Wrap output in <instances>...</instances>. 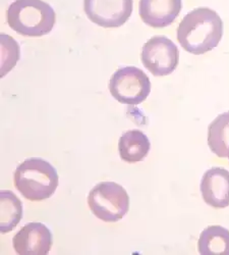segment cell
<instances>
[{
    "mask_svg": "<svg viewBox=\"0 0 229 255\" xmlns=\"http://www.w3.org/2000/svg\"><path fill=\"white\" fill-rule=\"evenodd\" d=\"M223 36V22L219 14L208 7L190 11L177 28V40L187 52L201 55L216 48Z\"/></svg>",
    "mask_w": 229,
    "mask_h": 255,
    "instance_id": "obj_1",
    "label": "cell"
},
{
    "mask_svg": "<svg viewBox=\"0 0 229 255\" xmlns=\"http://www.w3.org/2000/svg\"><path fill=\"white\" fill-rule=\"evenodd\" d=\"M58 183L55 167L43 158H29L20 163L14 172L15 188L31 201L50 198L55 193Z\"/></svg>",
    "mask_w": 229,
    "mask_h": 255,
    "instance_id": "obj_2",
    "label": "cell"
},
{
    "mask_svg": "<svg viewBox=\"0 0 229 255\" xmlns=\"http://www.w3.org/2000/svg\"><path fill=\"white\" fill-rule=\"evenodd\" d=\"M9 27L17 34L41 37L49 34L56 22L53 7L43 0H15L6 12Z\"/></svg>",
    "mask_w": 229,
    "mask_h": 255,
    "instance_id": "obj_3",
    "label": "cell"
},
{
    "mask_svg": "<svg viewBox=\"0 0 229 255\" xmlns=\"http://www.w3.org/2000/svg\"><path fill=\"white\" fill-rule=\"evenodd\" d=\"M88 204L92 214L100 221L115 223L129 212L130 196L119 184L102 182L90 191Z\"/></svg>",
    "mask_w": 229,
    "mask_h": 255,
    "instance_id": "obj_4",
    "label": "cell"
},
{
    "mask_svg": "<svg viewBox=\"0 0 229 255\" xmlns=\"http://www.w3.org/2000/svg\"><path fill=\"white\" fill-rule=\"evenodd\" d=\"M109 91L122 104L138 105L148 98L151 82L142 70L136 67H124L112 75Z\"/></svg>",
    "mask_w": 229,
    "mask_h": 255,
    "instance_id": "obj_5",
    "label": "cell"
},
{
    "mask_svg": "<svg viewBox=\"0 0 229 255\" xmlns=\"http://www.w3.org/2000/svg\"><path fill=\"white\" fill-rule=\"evenodd\" d=\"M141 59L144 67L154 76H168L178 66L179 51L169 38L154 36L144 44Z\"/></svg>",
    "mask_w": 229,
    "mask_h": 255,
    "instance_id": "obj_6",
    "label": "cell"
},
{
    "mask_svg": "<svg viewBox=\"0 0 229 255\" xmlns=\"http://www.w3.org/2000/svg\"><path fill=\"white\" fill-rule=\"evenodd\" d=\"M84 10L92 23L103 28H118L133 13V0H84Z\"/></svg>",
    "mask_w": 229,
    "mask_h": 255,
    "instance_id": "obj_7",
    "label": "cell"
},
{
    "mask_svg": "<svg viewBox=\"0 0 229 255\" xmlns=\"http://www.w3.org/2000/svg\"><path fill=\"white\" fill-rule=\"evenodd\" d=\"M52 243V233L42 223L25 225L12 239L13 248L19 255H47Z\"/></svg>",
    "mask_w": 229,
    "mask_h": 255,
    "instance_id": "obj_8",
    "label": "cell"
},
{
    "mask_svg": "<svg viewBox=\"0 0 229 255\" xmlns=\"http://www.w3.org/2000/svg\"><path fill=\"white\" fill-rule=\"evenodd\" d=\"M182 8L181 0H140L139 13L143 22L152 28L170 26Z\"/></svg>",
    "mask_w": 229,
    "mask_h": 255,
    "instance_id": "obj_9",
    "label": "cell"
},
{
    "mask_svg": "<svg viewBox=\"0 0 229 255\" xmlns=\"http://www.w3.org/2000/svg\"><path fill=\"white\" fill-rule=\"evenodd\" d=\"M201 193L206 204L214 208L229 206V172L222 167H212L204 174Z\"/></svg>",
    "mask_w": 229,
    "mask_h": 255,
    "instance_id": "obj_10",
    "label": "cell"
},
{
    "mask_svg": "<svg viewBox=\"0 0 229 255\" xmlns=\"http://www.w3.org/2000/svg\"><path fill=\"white\" fill-rule=\"evenodd\" d=\"M151 149V143L147 135L140 130H131L121 135L118 141L120 158L128 163L143 161Z\"/></svg>",
    "mask_w": 229,
    "mask_h": 255,
    "instance_id": "obj_11",
    "label": "cell"
},
{
    "mask_svg": "<svg viewBox=\"0 0 229 255\" xmlns=\"http://www.w3.org/2000/svg\"><path fill=\"white\" fill-rule=\"evenodd\" d=\"M198 250L201 255H229V231L221 226H210L200 235Z\"/></svg>",
    "mask_w": 229,
    "mask_h": 255,
    "instance_id": "obj_12",
    "label": "cell"
},
{
    "mask_svg": "<svg viewBox=\"0 0 229 255\" xmlns=\"http://www.w3.org/2000/svg\"><path fill=\"white\" fill-rule=\"evenodd\" d=\"M208 145L220 158L229 152V112L219 115L208 127Z\"/></svg>",
    "mask_w": 229,
    "mask_h": 255,
    "instance_id": "obj_13",
    "label": "cell"
},
{
    "mask_svg": "<svg viewBox=\"0 0 229 255\" xmlns=\"http://www.w3.org/2000/svg\"><path fill=\"white\" fill-rule=\"evenodd\" d=\"M1 201V224L0 232L2 234L12 231L23 218V204L16 195L8 190H3L0 193Z\"/></svg>",
    "mask_w": 229,
    "mask_h": 255,
    "instance_id": "obj_14",
    "label": "cell"
},
{
    "mask_svg": "<svg viewBox=\"0 0 229 255\" xmlns=\"http://www.w3.org/2000/svg\"><path fill=\"white\" fill-rule=\"evenodd\" d=\"M0 38H1V46L4 47V48L6 49V51H7V54L1 53V62L6 58V56H8L6 63L1 68V77H3V76L6 75L7 72H9L10 70H12L13 67L15 66V62L11 59V57L14 58V59L17 61V60L19 59V51H15V52L9 54V52H11L12 49L17 46V44L15 43L12 48H11V46H10V48H9L10 43H11V45H12V42H13L14 39H13L12 42H11V39H12V38L9 37V36H7V35H5V34H1V36H0Z\"/></svg>",
    "mask_w": 229,
    "mask_h": 255,
    "instance_id": "obj_15",
    "label": "cell"
},
{
    "mask_svg": "<svg viewBox=\"0 0 229 255\" xmlns=\"http://www.w3.org/2000/svg\"><path fill=\"white\" fill-rule=\"evenodd\" d=\"M227 157H228V159H229V152H228V156H227Z\"/></svg>",
    "mask_w": 229,
    "mask_h": 255,
    "instance_id": "obj_16",
    "label": "cell"
}]
</instances>
